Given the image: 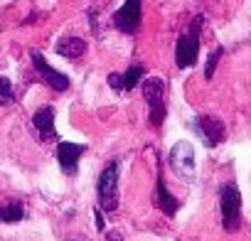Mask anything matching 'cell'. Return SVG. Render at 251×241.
I'll return each instance as SVG.
<instances>
[{
	"label": "cell",
	"instance_id": "52a82bcc",
	"mask_svg": "<svg viewBox=\"0 0 251 241\" xmlns=\"http://www.w3.org/2000/svg\"><path fill=\"white\" fill-rule=\"evenodd\" d=\"M113 27L123 35H136L141 27V0H126L113 13Z\"/></svg>",
	"mask_w": 251,
	"mask_h": 241
},
{
	"label": "cell",
	"instance_id": "7a4b0ae2",
	"mask_svg": "<svg viewBox=\"0 0 251 241\" xmlns=\"http://www.w3.org/2000/svg\"><path fill=\"white\" fill-rule=\"evenodd\" d=\"M143 98L148 103V120L151 126H163L168 106H165V81L160 76L143 79Z\"/></svg>",
	"mask_w": 251,
	"mask_h": 241
},
{
	"label": "cell",
	"instance_id": "6da1fadb",
	"mask_svg": "<svg viewBox=\"0 0 251 241\" xmlns=\"http://www.w3.org/2000/svg\"><path fill=\"white\" fill-rule=\"evenodd\" d=\"M202 23L204 18L202 15H195V20L190 23L187 32H182L177 37V45H175V64L180 69H187L197 62V54H200V32H202Z\"/></svg>",
	"mask_w": 251,
	"mask_h": 241
},
{
	"label": "cell",
	"instance_id": "277c9868",
	"mask_svg": "<svg viewBox=\"0 0 251 241\" xmlns=\"http://www.w3.org/2000/svg\"><path fill=\"white\" fill-rule=\"evenodd\" d=\"M96 190H99V204H101V209L108 217H113L116 209H118V163H108L103 168Z\"/></svg>",
	"mask_w": 251,
	"mask_h": 241
},
{
	"label": "cell",
	"instance_id": "2e32d148",
	"mask_svg": "<svg viewBox=\"0 0 251 241\" xmlns=\"http://www.w3.org/2000/svg\"><path fill=\"white\" fill-rule=\"evenodd\" d=\"M15 94H13V84L8 76H0V106H5V103H13Z\"/></svg>",
	"mask_w": 251,
	"mask_h": 241
},
{
	"label": "cell",
	"instance_id": "ba28073f",
	"mask_svg": "<svg viewBox=\"0 0 251 241\" xmlns=\"http://www.w3.org/2000/svg\"><path fill=\"white\" fill-rule=\"evenodd\" d=\"M30 57H32V64H35L37 76H40L50 89H54V91H67V89H69V79H67V74H62V72H57L54 67H50L42 52L35 49Z\"/></svg>",
	"mask_w": 251,
	"mask_h": 241
},
{
	"label": "cell",
	"instance_id": "8992f818",
	"mask_svg": "<svg viewBox=\"0 0 251 241\" xmlns=\"http://www.w3.org/2000/svg\"><path fill=\"white\" fill-rule=\"evenodd\" d=\"M192 128L207 148H214V145L224 143V138H226V128L222 123V118H217V116H197L192 120Z\"/></svg>",
	"mask_w": 251,
	"mask_h": 241
},
{
	"label": "cell",
	"instance_id": "3957f363",
	"mask_svg": "<svg viewBox=\"0 0 251 241\" xmlns=\"http://www.w3.org/2000/svg\"><path fill=\"white\" fill-rule=\"evenodd\" d=\"M219 207H222V226L226 231H239L241 226V192L236 182H226L219 190Z\"/></svg>",
	"mask_w": 251,
	"mask_h": 241
},
{
	"label": "cell",
	"instance_id": "5b68a950",
	"mask_svg": "<svg viewBox=\"0 0 251 241\" xmlns=\"http://www.w3.org/2000/svg\"><path fill=\"white\" fill-rule=\"evenodd\" d=\"M168 163H170V170H173L182 182H192V180H195V148H192L187 141H177V143L170 148Z\"/></svg>",
	"mask_w": 251,
	"mask_h": 241
},
{
	"label": "cell",
	"instance_id": "d6986e66",
	"mask_svg": "<svg viewBox=\"0 0 251 241\" xmlns=\"http://www.w3.org/2000/svg\"><path fill=\"white\" fill-rule=\"evenodd\" d=\"M106 239H108V241H123V236H121L116 229H113V231H106Z\"/></svg>",
	"mask_w": 251,
	"mask_h": 241
},
{
	"label": "cell",
	"instance_id": "4fadbf2b",
	"mask_svg": "<svg viewBox=\"0 0 251 241\" xmlns=\"http://www.w3.org/2000/svg\"><path fill=\"white\" fill-rule=\"evenodd\" d=\"M143 74H146V67H143V64H131L128 72L123 74V86H126V91H133L138 84H143Z\"/></svg>",
	"mask_w": 251,
	"mask_h": 241
},
{
	"label": "cell",
	"instance_id": "ac0fdd59",
	"mask_svg": "<svg viewBox=\"0 0 251 241\" xmlns=\"http://www.w3.org/2000/svg\"><path fill=\"white\" fill-rule=\"evenodd\" d=\"M101 212L103 209H94V221H96V229L99 231H103V217H101Z\"/></svg>",
	"mask_w": 251,
	"mask_h": 241
},
{
	"label": "cell",
	"instance_id": "9c48e42d",
	"mask_svg": "<svg viewBox=\"0 0 251 241\" xmlns=\"http://www.w3.org/2000/svg\"><path fill=\"white\" fill-rule=\"evenodd\" d=\"M84 153H86V145H81V143H67L64 141V143L57 145V160H59V165L67 175L76 172V165H79Z\"/></svg>",
	"mask_w": 251,
	"mask_h": 241
},
{
	"label": "cell",
	"instance_id": "9a60e30c",
	"mask_svg": "<svg viewBox=\"0 0 251 241\" xmlns=\"http://www.w3.org/2000/svg\"><path fill=\"white\" fill-rule=\"evenodd\" d=\"M222 54H224V49H222V47H217V49H212V52H209L207 64H204V79H212V76H214V69H217V64H219Z\"/></svg>",
	"mask_w": 251,
	"mask_h": 241
},
{
	"label": "cell",
	"instance_id": "8fae6325",
	"mask_svg": "<svg viewBox=\"0 0 251 241\" xmlns=\"http://www.w3.org/2000/svg\"><path fill=\"white\" fill-rule=\"evenodd\" d=\"M32 123H35V128H37V133H40L42 141L57 138V131H54V108L52 106L37 108L35 116H32Z\"/></svg>",
	"mask_w": 251,
	"mask_h": 241
},
{
	"label": "cell",
	"instance_id": "5bb4252c",
	"mask_svg": "<svg viewBox=\"0 0 251 241\" xmlns=\"http://www.w3.org/2000/svg\"><path fill=\"white\" fill-rule=\"evenodd\" d=\"M20 219H25V207L20 202L0 204V221H20Z\"/></svg>",
	"mask_w": 251,
	"mask_h": 241
},
{
	"label": "cell",
	"instance_id": "e0dca14e",
	"mask_svg": "<svg viewBox=\"0 0 251 241\" xmlns=\"http://www.w3.org/2000/svg\"><path fill=\"white\" fill-rule=\"evenodd\" d=\"M106 81H108V86H111L113 91H118V94H121V91H126V86H123V74H118V72H111Z\"/></svg>",
	"mask_w": 251,
	"mask_h": 241
},
{
	"label": "cell",
	"instance_id": "7c38bea8",
	"mask_svg": "<svg viewBox=\"0 0 251 241\" xmlns=\"http://www.w3.org/2000/svg\"><path fill=\"white\" fill-rule=\"evenodd\" d=\"M54 52L64 59H79L86 54V42L81 37H62V40H57Z\"/></svg>",
	"mask_w": 251,
	"mask_h": 241
},
{
	"label": "cell",
	"instance_id": "30bf717a",
	"mask_svg": "<svg viewBox=\"0 0 251 241\" xmlns=\"http://www.w3.org/2000/svg\"><path fill=\"white\" fill-rule=\"evenodd\" d=\"M153 202H155V207H158L165 217H175L177 209H180V202L168 192V187H165V177H163V175H158L155 192H153Z\"/></svg>",
	"mask_w": 251,
	"mask_h": 241
}]
</instances>
